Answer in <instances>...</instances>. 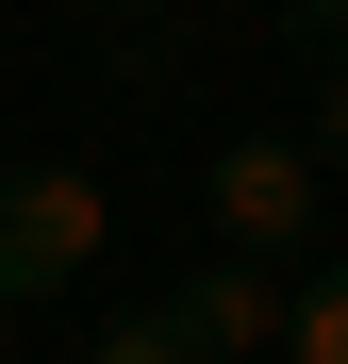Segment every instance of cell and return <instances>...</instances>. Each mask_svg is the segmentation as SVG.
Returning <instances> with one entry per match:
<instances>
[{"label": "cell", "instance_id": "6da1fadb", "mask_svg": "<svg viewBox=\"0 0 348 364\" xmlns=\"http://www.w3.org/2000/svg\"><path fill=\"white\" fill-rule=\"evenodd\" d=\"M100 249H116L100 166H0V298H17V315H50Z\"/></svg>", "mask_w": 348, "mask_h": 364}, {"label": "cell", "instance_id": "7a4b0ae2", "mask_svg": "<svg viewBox=\"0 0 348 364\" xmlns=\"http://www.w3.org/2000/svg\"><path fill=\"white\" fill-rule=\"evenodd\" d=\"M315 215H332V166L299 149V133H232L216 149V249H315Z\"/></svg>", "mask_w": 348, "mask_h": 364}, {"label": "cell", "instance_id": "3957f363", "mask_svg": "<svg viewBox=\"0 0 348 364\" xmlns=\"http://www.w3.org/2000/svg\"><path fill=\"white\" fill-rule=\"evenodd\" d=\"M282 298H299V282H282L265 249H216L199 282H166V331H183L199 364H265L282 348Z\"/></svg>", "mask_w": 348, "mask_h": 364}, {"label": "cell", "instance_id": "277c9868", "mask_svg": "<svg viewBox=\"0 0 348 364\" xmlns=\"http://www.w3.org/2000/svg\"><path fill=\"white\" fill-rule=\"evenodd\" d=\"M265 364H348V265L282 298V348H265Z\"/></svg>", "mask_w": 348, "mask_h": 364}, {"label": "cell", "instance_id": "5b68a950", "mask_svg": "<svg viewBox=\"0 0 348 364\" xmlns=\"http://www.w3.org/2000/svg\"><path fill=\"white\" fill-rule=\"evenodd\" d=\"M83 364H199V348L166 331V298H133V315H116V331H83Z\"/></svg>", "mask_w": 348, "mask_h": 364}, {"label": "cell", "instance_id": "8992f818", "mask_svg": "<svg viewBox=\"0 0 348 364\" xmlns=\"http://www.w3.org/2000/svg\"><path fill=\"white\" fill-rule=\"evenodd\" d=\"M315 166H332V199H348V67H315V133H299Z\"/></svg>", "mask_w": 348, "mask_h": 364}, {"label": "cell", "instance_id": "52a82bcc", "mask_svg": "<svg viewBox=\"0 0 348 364\" xmlns=\"http://www.w3.org/2000/svg\"><path fill=\"white\" fill-rule=\"evenodd\" d=\"M83 17H166V0H83Z\"/></svg>", "mask_w": 348, "mask_h": 364}, {"label": "cell", "instance_id": "ba28073f", "mask_svg": "<svg viewBox=\"0 0 348 364\" xmlns=\"http://www.w3.org/2000/svg\"><path fill=\"white\" fill-rule=\"evenodd\" d=\"M33 364H83V348H33Z\"/></svg>", "mask_w": 348, "mask_h": 364}, {"label": "cell", "instance_id": "9c48e42d", "mask_svg": "<svg viewBox=\"0 0 348 364\" xmlns=\"http://www.w3.org/2000/svg\"><path fill=\"white\" fill-rule=\"evenodd\" d=\"M0 331H17V298H0Z\"/></svg>", "mask_w": 348, "mask_h": 364}]
</instances>
